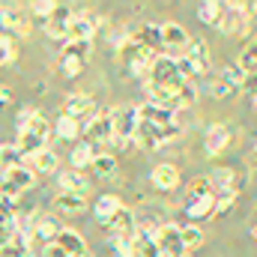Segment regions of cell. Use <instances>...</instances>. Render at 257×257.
Here are the masks:
<instances>
[{"label":"cell","mask_w":257,"mask_h":257,"mask_svg":"<svg viewBox=\"0 0 257 257\" xmlns=\"http://www.w3.org/2000/svg\"><path fill=\"white\" fill-rule=\"evenodd\" d=\"M138 117H141V126L135 132V144L141 150H159L162 144H168L171 138L180 135L177 114L168 111V108L144 102V105H138Z\"/></svg>","instance_id":"6da1fadb"},{"label":"cell","mask_w":257,"mask_h":257,"mask_svg":"<svg viewBox=\"0 0 257 257\" xmlns=\"http://www.w3.org/2000/svg\"><path fill=\"white\" fill-rule=\"evenodd\" d=\"M111 123H114V138L117 141H135V132L141 126L138 105H117L111 111Z\"/></svg>","instance_id":"7a4b0ae2"},{"label":"cell","mask_w":257,"mask_h":257,"mask_svg":"<svg viewBox=\"0 0 257 257\" xmlns=\"http://www.w3.org/2000/svg\"><path fill=\"white\" fill-rule=\"evenodd\" d=\"M156 245H159V257H186L180 224H174V221H165L156 230Z\"/></svg>","instance_id":"3957f363"},{"label":"cell","mask_w":257,"mask_h":257,"mask_svg":"<svg viewBox=\"0 0 257 257\" xmlns=\"http://www.w3.org/2000/svg\"><path fill=\"white\" fill-rule=\"evenodd\" d=\"M96 36V24H93V15L90 12H75L69 27H66V39L63 42H93Z\"/></svg>","instance_id":"277c9868"},{"label":"cell","mask_w":257,"mask_h":257,"mask_svg":"<svg viewBox=\"0 0 257 257\" xmlns=\"http://www.w3.org/2000/svg\"><path fill=\"white\" fill-rule=\"evenodd\" d=\"M84 132H87V144H93L96 150H102V144H108L111 138H114V123H111V111L108 114H96L87 126H84Z\"/></svg>","instance_id":"5b68a950"},{"label":"cell","mask_w":257,"mask_h":257,"mask_svg":"<svg viewBox=\"0 0 257 257\" xmlns=\"http://www.w3.org/2000/svg\"><path fill=\"white\" fill-rule=\"evenodd\" d=\"M63 114L66 117H72V120H78V123H90V120L96 117V105H93L90 96L72 93V96L63 102Z\"/></svg>","instance_id":"8992f818"},{"label":"cell","mask_w":257,"mask_h":257,"mask_svg":"<svg viewBox=\"0 0 257 257\" xmlns=\"http://www.w3.org/2000/svg\"><path fill=\"white\" fill-rule=\"evenodd\" d=\"M218 30H224L227 36H245V33H248V18H242V15L236 12V3H221Z\"/></svg>","instance_id":"52a82bcc"},{"label":"cell","mask_w":257,"mask_h":257,"mask_svg":"<svg viewBox=\"0 0 257 257\" xmlns=\"http://www.w3.org/2000/svg\"><path fill=\"white\" fill-rule=\"evenodd\" d=\"M206 180H209L215 197H218V194H239V177H236V171H230V168H215Z\"/></svg>","instance_id":"ba28073f"},{"label":"cell","mask_w":257,"mask_h":257,"mask_svg":"<svg viewBox=\"0 0 257 257\" xmlns=\"http://www.w3.org/2000/svg\"><path fill=\"white\" fill-rule=\"evenodd\" d=\"M0 24L15 33V36H24L30 30V12H21L18 6H3L0 9Z\"/></svg>","instance_id":"9c48e42d"},{"label":"cell","mask_w":257,"mask_h":257,"mask_svg":"<svg viewBox=\"0 0 257 257\" xmlns=\"http://www.w3.org/2000/svg\"><path fill=\"white\" fill-rule=\"evenodd\" d=\"M189 42L192 39H189V33H186L183 24H177V21L162 24V48H168V51H186Z\"/></svg>","instance_id":"30bf717a"},{"label":"cell","mask_w":257,"mask_h":257,"mask_svg":"<svg viewBox=\"0 0 257 257\" xmlns=\"http://www.w3.org/2000/svg\"><path fill=\"white\" fill-rule=\"evenodd\" d=\"M72 6H66V3H57L54 6V12H51V18L45 21V33L51 36V39H66V27H69V21H72Z\"/></svg>","instance_id":"8fae6325"},{"label":"cell","mask_w":257,"mask_h":257,"mask_svg":"<svg viewBox=\"0 0 257 257\" xmlns=\"http://www.w3.org/2000/svg\"><path fill=\"white\" fill-rule=\"evenodd\" d=\"M227 144H230V128L227 126L215 123V126L206 128V135H203V150H206L209 156H221V153L227 150Z\"/></svg>","instance_id":"7c38bea8"},{"label":"cell","mask_w":257,"mask_h":257,"mask_svg":"<svg viewBox=\"0 0 257 257\" xmlns=\"http://www.w3.org/2000/svg\"><path fill=\"white\" fill-rule=\"evenodd\" d=\"M3 183H9V186L18 189V192H27V189H33L36 177H33V171H30L27 165H9V168L3 171Z\"/></svg>","instance_id":"4fadbf2b"},{"label":"cell","mask_w":257,"mask_h":257,"mask_svg":"<svg viewBox=\"0 0 257 257\" xmlns=\"http://www.w3.org/2000/svg\"><path fill=\"white\" fill-rule=\"evenodd\" d=\"M189 66L194 69V75H203L206 69H209V48H206V42H200V39H192L189 45H186V54H183Z\"/></svg>","instance_id":"5bb4252c"},{"label":"cell","mask_w":257,"mask_h":257,"mask_svg":"<svg viewBox=\"0 0 257 257\" xmlns=\"http://www.w3.org/2000/svg\"><path fill=\"white\" fill-rule=\"evenodd\" d=\"M0 257H30V236L15 230L0 242Z\"/></svg>","instance_id":"9a60e30c"},{"label":"cell","mask_w":257,"mask_h":257,"mask_svg":"<svg viewBox=\"0 0 257 257\" xmlns=\"http://www.w3.org/2000/svg\"><path fill=\"white\" fill-rule=\"evenodd\" d=\"M132 39H135L144 51L156 54V48H162V27H156V24H141V27L132 33Z\"/></svg>","instance_id":"2e32d148"},{"label":"cell","mask_w":257,"mask_h":257,"mask_svg":"<svg viewBox=\"0 0 257 257\" xmlns=\"http://www.w3.org/2000/svg\"><path fill=\"white\" fill-rule=\"evenodd\" d=\"M150 180H153V186L156 189H162V192H171V189H177L180 186V171L174 168V165H156L153 168V174H150Z\"/></svg>","instance_id":"e0dca14e"},{"label":"cell","mask_w":257,"mask_h":257,"mask_svg":"<svg viewBox=\"0 0 257 257\" xmlns=\"http://www.w3.org/2000/svg\"><path fill=\"white\" fill-rule=\"evenodd\" d=\"M54 242H57L69 257H84V254H87V239H84L81 233H75V230H66V227H63V230H60V236H57Z\"/></svg>","instance_id":"ac0fdd59"},{"label":"cell","mask_w":257,"mask_h":257,"mask_svg":"<svg viewBox=\"0 0 257 257\" xmlns=\"http://www.w3.org/2000/svg\"><path fill=\"white\" fill-rule=\"evenodd\" d=\"M186 215H189L192 221H203V218L215 215V197H189Z\"/></svg>","instance_id":"d6986e66"},{"label":"cell","mask_w":257,"mask_h":257,"mask_svg":"<svg viewBox=\"0 0 257 257\" xmlns=\"http://www.w3.org/2000/svg\"><path fill=\"white\" fill-rule=\"evenodd\" d=\"M132 257H159V245H156V233L138 230L132 239Z\"/></svg>","instance_id":"ffe728a7"},{"label":"cell","mask_w":257,"mask_h":257,"mask_svg":"<svg viewBox=\"0 0 257 257\" xmlns=\"http://www.w3.org/2000/svg\"><path fill=\"white\" fill-rule=\"evenodd\" d=\"M60 192H69V194H84L90 192V180L84 177V174H78V171H66V174H60Z\"/></svg>","instance_id":"44dd1931"},{"label":"cell","mask_w":257,"mask_h":257,"mask_svg":"<svg viewBox=\"0 0 257 257\" xmlns=\"http://www.w3.org/2000/svg\"><path fill=\"white\" fill-rule=\"evenodd\" d=\"M45 144H48V138H39V135H33V132H18V141H15V147H18V153L21 156H36V153H42L45 150Z\"/></svg>","instance_id":"7402d4cb"},{"label":"cell","mask_w":257,"mask_h":257,"mask_svg":"<svg viewBox=\"0 0 257 257\" xmlns=\"http://www.w3.org/2000/svg\"><path fill=\"white\" fill-rule=\"evenodd\" d=\"M120 209H123V200H120L117 194H102V197L96 200V218H99L102 224H108Z\"/></svg>","instance_id":"603a6c76"},{"label":"cell","mask_w":257,"mask_h":257,"mask_svg":"<svg viewBox=\"0 0 257 257\" xmlns=\"http://www.w3.org/2000/svg\"><path fill=\"white\" fill-rule=\"evenodd\" d=\"M27 168L30 171H39V174H51V171H57V153L45 147L42 153H36V156L27 159Z\"/></svg>","instance_id":"cb8c5ba5"},{"label":"cell","mask_w":257,"mask_h":257,"mask_svg":"<svg viewBox=\"0 0 257 257\" xmlns=\"http://www.w3.org/2000/svg\"><path fill=\"white\" fill-rule=\"evenodd\" d=\"M54 206L60 209V212H69V215H75V212H84V197L81 194H69V192H60L54 197Z\"/></svg>","instance_id":"d4e9b609"},{"label":"cell","mask_w":257,"mask_h":257,"mask_svg":"<svg viewBox=\"0 0 257 257\" xmlns=\"http://www.w3.org/2000/svg\"><path fill=\"white\" fill-rule=\"evenodd\" d=\"M93 159H96V147L93 144H78L75 150H72V165H75V171H84V168H90L93 165Z\"/></svg>","instance_id":"484cf974"},{"label":"cell","mask_w":257,"mask_h":257,"mask_svg":"<svg viewBox=\"0 0 257 257\" xmlns=\"http://www.w3.org/2000/svg\"><path fill=\"white\" fill-rule=\"evenodd\" d=\"M197 18H200L203 24L218 27V21H221V3H218V0H206V3H200V6H197Z\"/></svg>","instance_id":"4316f807"},{"label":"cell","mask_w":257,"mask_h":257,"mask_svg":"<svg viewBox=\"0 0 257 257\" xmlns=\"http://www.w3.org/2000/svg\"><path fill=\"white\" fill-rule=\"evenodd\" d=\"M99 177H111L114 174V168H117V159L111 156V153H105V150H96V159H93V165H90Z\"/></svg>","instance_id":"83f0119b"},{"label":"cell","mask_w":257,"mask_h":257,"mask_svg":"<svg viewBox=\"0 0 257 257\" xmlns=\"http://www.w3.org/2000/svg\"><path fill=\"white\" fill-rule=\"evenodd\" d=\"M60 230H63V224H60V221H54V218H42V221L36 224V233H39V236H42L48 245H51V242L60 236Z\"/></svg>","instance_id":"f1b7e54d"},{"label":"cell","mask_w":257,"mask_h":257,"mask_svg":"<svg viewBox=\"0 0 257 257\" xmlns=\"http://www.w3.org/2000/svg\"><path fill=\"white\" fill-rule=\"evenodd\" d=\"M180 233H183V245H186V251L200 248V242H203L200 227H194V224H180Z\"/></svg>","instance_id":"f546056e"},{"label":"cell","mask_w":257,"mask_h":257,"mask_svg":"<svg viewBox=\"0 0 257 257\" xmlns=\"http://www.w3.org/2000/svg\"><path fill=\"white\" fill-rule=\"evenodd\" d=\"M57 135H60V138H66V141H75V138L81 135V123L63 114V117L57 120Z\"/></svg>","instance_id":"4dcf8cb0"},{"label":"cell","mask_w":257,"mask_h":257,"mask_svg":"<svg viewBox=\"0 0 257 257\" xmlns=\"http://www.w3.org/2000/svg\"><path fill=\"white\" fill-rule=\"evenodd\" d=\"M60 69H63L66 78H78V75L84 72V60H78V57H72V54H63V57H60Z\"/></svg>","instance_id":"1f68e13d"},{"label":"cell","mask_w":257,"mask_h":257,"mask_svg":"<svg viewBox=\"0 0 257 257\" xmlns=\"http://www.w3.org/2000/svg\"><path fill=\"white\" fill-rule=\"evenodd\" d=\"M189 197H215V194H212V186H209V180H206V177H197L192 186H189Z\"/></svg>","instance_id":"d6a6232c"},{"label":"cell","mask_w":257,"mask_h":257,"mask_svg":"<svg viewBox=\"0 0 257 257\" xmlns=\"http://www.w3.org/2000/svg\"><path fill=\"white\" fill-rule=\"evenodd\" d=\"M221 78H224L227 84H233L236 90H239V87H245V72H242V69H239L236 63H233V66H227V69L221 72Z\"/></svg>","instance_id":"836d02e7"},{"label":"cell","mask_w":257,"mask_h":257,"mask_svg":"<svg viewBox=\"0 0 257 257\" xmlns=\"http://www.w3.org/2000/svg\"><path fill=\"white\" fill-rule=\"evenodd\" d=\"M90 48H93V42H66L63 54H72L78 60H87L90 57Z\"/></svg>","instance_id":"e575fe53"},{"label":"cell","mask_w":257,"mask_h":257,"mask_svg":"<svg viewBox=\"0 0 257 257\" xmlns=\"http://www.w3.org/2000/svg\"><path fill=\"white\" fill-rule=\"evenodd\" d=\"M233 93H236V87H233V84H227V81L218 75V81L212 84V96H215V99H227V96H233Z\"/></svg>","instance_id":"d590c367"},{"label":"cell","mask_w":257,"mask_h":257,"mask_svg":"<svg viewBox=\"0 0 257 257\" xmlns=\"http://www.w3.org/2000/svg\"><path fill=\"white\" fill-rule=\"evenodd\" d=\"M236 203V194H218L215 197V215H227Z\"/></svg>","instance_id":"8d00e7d4"},{"label":"cell","mask_w":257,"mask_h":257,"mask_svg":"<svg viewBox=\"0 0 257 257\" xmlns=\"http://www.w3.org/2000/svg\"><path fill=\"white\" fill-rule=\"evenodd\" d=\"M18 197H21V192H18V189H12L9 183H0V200H3V203H6L9 209H12V206L18 203Z\"/></svg>","instance_id":"74e56055"},{"label":"cell","mask_w":257,"mask_h":257,"mask_svg":"<svg viewBox=\"0 0 257 257\" xmlns=\"http://www.w3.org/2000/svg\"><path fill=\"white\" fill-rule=\"evenodd\" d=\"M54 6H57V3H48V0H45V3H33L30 15H33V18H42V21H48V18H51V12H54Z\"/></svg>","instance_id":"f35d334b"},{"label":"cell","mask_w":257,"mask_h":257,"mask_svg":"<svg viewBox=\"0 0 257 257\" xmlns=\"http://www.w3.org/2000/svg\"><path fill=\"white\" fill-rule=\"evenodd\" d=\"M36 114H39V111H36V108H30V105H27V108H21V111H18V117H15V126H18V132H21V128H27V123H30Z\"/></svg>","instance_id":"ab89813d"},{"label":"cell","mask_w":257,"mask_h":257,"mask_svg":"<svg viewBox=\"0 0 257 257\" xmlns=\"http://www.w3.org/2000/svg\"><path fill=\"white\" fill-rule=\"evenodd\" d=\"M12 60H15V48L12 45H0V66L12 63Z\"/></svg>","instance_id":"60d3db41"},{"label":"cell","mask_w":257,"mask_h":257,"mask_svg":"<svg viewBox=\"0 0 257 257\" xmlns=\"http://www.w3.org/2000/svg\"><path fill=\"white\" fill-rule=\"evenodd\" d=\"M45 257H69V254H66L57 242H51V245H45Z\"/></svg>","instance_id":"b9f144b4"},{"label":"cell","mask_w":257,"mask_h":257,"mask_svg":"<svg viewBox=\"0 0 257 257\" xmlns=\"http://www.w3.org/2000/svg\"><path fill=\"white\" fill-rule=\"evenodd\" d=\"M245 90L251 96H257V75H245Z\"/></svg>","instance_id":"7bdbcfd3"},{"label":"cell","mask_w":257,"mask_h":257,"mask_svg":"<svg viewBox=\"0 0 257 257\" xmlns=\"http://www.w3.org/2000/svg\"><path fill=\"white\" fill-rule=\"evenodd\" d=\"M9 99H12V93H9V90H3V87H0V105H6V102H9Z\"/></svg>","instance_id":"ee69618b"},{"label":"cell","mask_w":257,"mask_h":257,"mask_svg":"<svg viewBox=\"0 0 257 257\" xmlns=\"http://www.w3.org/2000/svg\"><path fill=\"white\" fill-rule=\"evenodd\" d=\"M0 45H12V42H9V33H6V30H0Z\"/></svg>","instance_id":"f6af8a7d"},{"label":"cell","mask_w":257,"mask_h":257,"mask_svg":"<svg viewBox=\"0 0 257 257\" xmlns=\"http://www.w3.org/2000/svg\"><path fill=\"white\" fill-rule=\"evenodd\" d=\"M251 239H254V242H257V221H254V224H251Z\"/></svg>","instance_id":"bcb514c9"},{"label":"cell","mask_w":257,"mask_h":257,"mask_svg":"<svg viewBox=\"0 0 257 257\" xmlns=\"http://www.w3.org/2000/svg\"><path fill=\"white\" fill-rule=\"evenodd\" d=\"M0 162H3V144H0Z\"/></svg>","instance_id":"7dc6e473"},{"label":"cell","mask_w":257,"mask_h":257,"mask_svg":"<svg viewBox=\"0 0 257 257\" xmlns=\"http://www.w3.org/2000/svg\"><path fill=\"white\" fill-rule=\"evenodd\" d=\"M254 111H257V96H254Z\"/></svg>","instance_id":"c3c4849f"},{"label":"cell","mask_w":257,"mask_h":257,"mask_svg":"<svg viewBox=\"0 0 257 257\" xmlns=\"http://www.w3.org/2000/svg\"><path fill=\"white\" fill-rule=\"evenodd\" d=\"M254 153H257V144H254Z\"/></svg>","instance_id":"681fc988"},{"label":"cell","mask_w":257,"mask_h":257,"mask_svg":"<svg viewBox=\"0 0 257 257\" xmlns=\"http://www.w3.org/2000/svg\"><path fill=\"white\" fill-rule=\"evenodd\" d=\"M254 218H257V209H254Z\"/></svg>","instance_id":"f907efd6"}]
</instances>
